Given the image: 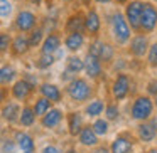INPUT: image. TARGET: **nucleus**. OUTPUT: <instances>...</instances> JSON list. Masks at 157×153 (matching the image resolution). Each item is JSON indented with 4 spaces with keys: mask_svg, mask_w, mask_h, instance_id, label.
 <instances>
[{
    "mask_svg": "<svg viewBox=\"0 0 157 153\" xmlns=\"http://www.w3.org/2000/svg\"><path fill=\"white\" fill-rule=\"evenodd\" d=\"M112 25H113V35H115V41L118 44H125L127 41L130 39V27L128 22L125 20L120 12H117L112 19Z\"/></svg>",
    "mask_w": 157,
    "mask_h": 153,
    "instance_id": "obj_1",
    "label": "nucleus"
},
{
    "mask_svg": "<svg viewBox=\"0 0 157 153\" xmlns=\"http://www.w3.org/2000/svg\"><path fill=\"white\" fill-rule=\"evenodd\" d=\"M140 29H144L145 32H150L155 29L157 25V9L152 4H144L142 12H140Z\"/></svg>",
    "mask_w": 157,
    "mask_h": 153,
    "instance_id": "obj_2",
    "label": "nucleus"
},
{
    "mask_svg": "<svg viewBox=\"0 0 157 153\" xmlns=\"http://www.w3.org/2000/svg\"><path fill=\"white\" fill-rule=\"evenodd\" d=\"M37 24V17L32 14L31 10H21L15 17V27L21 32H29L36 27Z\"/></svg>",
    "mask_w": 157,
    "mask_h": 153,
    "instance_id": "obj_3",
    "label": "nucleus"
},
{
    "mask_svg": "<svg viewBox=\"0 0 157 153\" xmlns=\"http://www.w3.org/2000/svg\"><path fill=\"white\" fill-rule=\"evenodd\" d=\"M68 93H69V96H71L75 101H85V99L90 96L91 91H90V86L86 84V81H83V79H76V81H73L71 84H69Z\"/></svg>",
    "mask_w": 157,
    "mask_h": 153,
    "instance_id": "obj_4",
    "label": "nucleus"
},
{
    "mask_svg": "<svg viewBox=\"0 0 157 153\" xmlns=\"http://www.w3.org/2000/svg\"><path fill=\"white\" fill-rule=\"evenodd\" d=\"M142 2L140 0H133V2H128L125 9V17L127 22H130V27L133 29H140L139 22H140V12H142Z\"/></svg>",
    "mask_w": 157,
    "mask_h": 153,
    "instance_id": "obj_5",
    "label": "nucleus"
},
{
    "mask_svg": "<svg viewBox=\"0 0 157 153\" xmlns=\"http://www.w3.org/2000/svg\"><path fill=\"white\" fill-rule=\"evenodd\" d=\"M152 113V103L149 98H139L132 108V116L135 119H145Z\"/></svg>",
    "mask_w": 157,
    "mask_h": 153,
    "instance_id": "obj_6",
    "label": "nucleus"
},
{
    "mask_svg": "<svg viewBox=\"0 0 157 153\" xmlns=\"http://www.w3.org/2000/svg\"><path fill=\"white\" fill-rule=\"evenodd\" d=\"M100 27H101V20H100V15L96 14V10H88L85 17V29L90 34H98Z\"/></svg>",
    "mask_w": 157,
    "mask_h": 153,
    "instance_id": "obj_7",
    "label": "nucleus"
},
{
    "mask_svg": "<svg viewBox=\"0 0 157 153\" xmlns=\"http://www.w3.org/2000/svg\"><path fill=\"white\" fill-rule=\"evenodd\" d=\"M128 78H127L125 74H120L118 78H117L115 84H113V94H115L117 99H122L125 98L127 91H128Z\"/></svg>",
    "mask_w": 157,
    "mask_h": 153,
    "instance_id": "obj_8",
    "label": "nucleus"
},
{
    "mask_svg": "<svg viewBox=\"0 0 157 153\" xmlns=\"http://www.w3.org/2000/svg\"><path fill=\"white\" fill-rule=\"evenodd\" d=\"M66 31L68 32H83L85 31V17L79 14L71 15L66 24Z\"/></svg>",
    "mask_w": 157,
    "mask_h": 153,
    "instance_id": "obj_9",
    "label": "nucleus"
},
{
    "mask_svg": "<svg viewBox=\"0 0 157 153\" xmlns=\"http://www.w3.org/2000/svg\"><path fill=\"white\" fill-rule=\"evenodd\" d=\"M83 42H85V37L81 32H69V35L66 37V47L69 51H78L81 49Z\"/></svg>",
    "mask_w": 157,
    "mask_h": 153,
    "instance_id": "obj_10",
    "label": "nucleus"
},
{
    "mask_svg": "<svg viewBox=\"0 0 157 153\" xmlns=\"http://www.w3.org/2000/svg\"><path fill=\"white\" fill-rule=\"evenodd\" d=\"M86 74L91 76V78H96V76L101 72V66H100V59L98 57H93V56H86Z\"/></svg>",
    "mask_w": 157,
    "mask_h": 153,
    "instance_id": "obj_11",
    "label": "nucleus"
},
{
    "mask_svg": "<svg viewBox=\"0 0 157 153\" xmlns=\"http://www.w3.org/2000/svg\"><path fill=\"white\" fill-rule=\"evenodd\" d=\"M59 44H61V41H59V37L56 34H49L48 37H46L44 44H42V54H52L54 51H58L59 49Z\"/></svg>",
    "mask_w": 157,
    "mask_h": 153,
    "instance_id": "obj_12",
    "label": "nucleus"
},
{
    "mask_svg": "<svg viewBox=\"0 0 157 153\" xmlns=\"http://www.w3.org/2000/svg\"><path fill=\"white\" fill-rule=\"evenodd\" d=\"M132 52L135 56H144L147 52V37L145 35H135L132 39Z\"/></svg>",
    "mask_w": 157,
    "mask_h": 153,
    "instance_id": "obj_13",
    "label": "nucleus"
},
{
    "mask_svg": "<svg viewBox=\"0 0 157 153\" xmlns=\"http://www.w3.org/2000/svg\"><path fill=\"white\" fill-rule=\"evenodd\" d=\"M31 91H32V86L29 84L27 81H19L17 84L14 86V89H12V93H14V96L17 99H24Z\"/></svg>",
    "mask_w": 157,
    "mask_h": 153,
    "instance_id": "obj_14",
    "label": "nucleus"
},
{
    "mask_svg": "<svg viewBox=\"0 0 157 153\" xmlns=\"http://www.w3.org/2000/svg\"><path fill=\"white\" fill-rule=\"evenodd\" d=\"M132 150V143L125 138H117L112 143V151L113 153H128Z\"/></svg>",
    "mask_w": 157,
    "mask_h": 153,
    "instance_id": "obj_15",
    "label": "nucleus"
},
{
    "mask_svg": "<svg viewBox=\"0 0 157 153\" xmlns=\"http://www.w3.org/2000/svg\"><path fill=\"white\" fill-rule=\"evenodd\" d=\"M81 135H79V138H81V143L83 145H88V146H93V145H96V141H98V140H96V133L93 131V128H83L81 131Z\"/></svg>",
    "mask_w": 157,
    "mask_h": 153,
    "instance_id": "obj_16",
    "label": "nucleus"
},
{
    "mask_svg": "<svg viewBox=\"0 0 157 153\" xmlns=\"http://www.w3.org/2000/svg\"><path fill=\"white\" fill-rule=\"evenodd\" d=\"M41 93L44 94V98L49 99V101H59V99H61L59 89L56 88V86H52V84H44L41 88Z\"/></svg>",
    "mask_w": 157,
    "mask_h": 153,
    "instance_id": "obj_17",
    "label": "nucleus"
},
{
    "mask_svg": "<svg viewBox=\"0 0 157 153\" xmlns=\"http://www.w3.org/2000/svg\"><path fill=\"white\" fill-rule=\"evenodd\" d=\"M59 121H61V111H58V109H52V111H49L48 115L44 116V119H42V125L48 126V128H52V126H56Z\"/></svg>",
    "mask_w": 157,
    "mask_h": 153,
    "instance_id": "obj_18",
    "label": "nucleus"
},
{
    "mask_svg": "<svg viewBox=\"0 0 157 153\" xmlns=\"http://www.w3.org/2000/svg\"><path fill=\"white\" fill-rule=\"evenodd\" d=\"M17 141H19V146H21L24 151L31 153L32 150H34V141H32V138L29 135H25V133H19V135H17Z\"/></svg>",
    "mask_w": 157,
    "mask_h": 153,
    "instance_id": "obj_19",
    "label": "nucleus"
},
{
    "mask_svg": "<svg viewBox=\"0 0 157 153\" xmlns=\"http://www.w3.org/2000/svg\"><path fill=\"white\" fill-rule=\"evenodd\" d=\"M139 136L144 141H150V140H154V136H155V128H154L152 125L139 126Z\"/></svg>",
    "mask_w": 157,
    "mask_h": 153,
    "instance_id": "obj_20",
    "label": "nucleus"
},
{
    "mask_svg": "<svg viewBox=\"0 0 157 153\" xmlns=\"http://www.w3.org/2000/svg\"><path fill=\"white\" fill-rule=\"evenodd\" d=\"M81 131V116L78 113H73L69 116V133L71 135H78Z\"/></svg>",
    "mask_w": 157,
    "mask_h": 153,
    "instance_id": "obj_21",
    "label": "nucleus"
},
{
    "mask_svg": "<svg viewBox=\"0 0 157 153\" xmlns=\"http://www.w3.org/2000/svg\"><path fill=\"white\" fill-rule=\"evenodd\" d=\"M4 118L7 119V121H15L17 119V115H19V106L15 104V103H10V104H7L4 108Z\"/></svg>",
    "mask_w": 157,
    "mask_h": 153,
    "instance_id": "obj_22",
    "label": "nucleus"
},
{
    "mask_svg": "<svg viewBox=\"0 0 157 153\" xmlns=\"http://www.w3.org/2000/svg\"><path fill=\"white\" fill-rule=\"evenodd\" d=\"M27 49H29L27 37H24V35H17V37L14 39V51L17 52V54H24Z\"/></svg>",
    "mask_w": 157,
    "mask_h": 153,
    "instance_id": "obj_23",
    "label": "nucleus"
},
{
    "mask_svg": "<svg viewBox=\"0 0 157 153\" xmlns=\"http://www.w3.org/2000/svg\"><path fill=\"white\" fill-rule=\"evenodd\" d=\"M14 76H15L14 67H10V66L0 67V84H7V82H10L12 79H14Z\"/></svg>",
    "mask_w": 157,
    "mask_h": 153,
    "instance_id": "obj_24",
    "label": "nucleus"
},
{
    "mask_svg": "<svg viewBox=\"0 0 157 153\" xmlns=\"http://www.w3.org/2000/svg\"><path fill=\"white\" fill-rule=\"evenodd\" d=\"M14 5L10 4V0H0V19H7L12 15Z\"/></svg>",
    "mask_w": 157,
    "mask_h": 153,
    "instance_id": "obj_25",
    "label": "nucleus"
},
{
    "mask_svg": "<svg viewBox=\"0 0 157 153\" xmlns=\"http://www.w3.org/2000/svg\"><path fill=\"white\" fill-rule=\"evenodd\" d=\"M48 109H49V99L48 98H42V99H39V101L36 103L34 113L41 116V115H46V113H48Z\"/></svg>",
    "mask_w": 157,
    "mask_h": 153,
    "instance_id": "obj_26",
    "label": "nucleus"
},
{
    "mask_svg": "<svg viewBox=\"0 0 157 153\" xmlns=\"http://www.w3.org/2000/svg\"><path fill=\"white\" fill-rule=\"evenodd\" d=\"M21 123L24 126H31L34 123V111L31 108H24L22 111V116H21Z\"/></svg>",
    "mask_w": 157,
    "mask_h": 153,
    "instance_id": "obj_27",
    "label": "nucleus"
},
{
    "mask_svg": "<svg viewBox=\"0 0 157 153\" xmlns=\"http://www.w3.org/2000/svg\"><path fill=\"white\" fill-rule=\"evenodd\" d=\"M42 35H44V31H42V29H34L32 34H31V37L27 39V41H29V47H31V46H37L39 42H41Z\"/></svg>",
    "mask_w": 157,
    "mask_h": 153,
    "instance_id": "obj_28",
    "label": "nucleus"
},
{
    "mask_svg": "<svg viewBox=\"0 0 157 153\" xmlns=\"http://www.w3.org/2000/svg\"><path fill=\"white\" fill-rule=\"evenodd\" d=\"M83 67H85V66H83V61H81L79 57H71V59H69L68 71H71V72H79Z\"/></svg>",
    "mask_w": 157,
    "mask_h": 153,
    "instance_id": "obj_29",
    "label": "nucleus"
},
{
    "mask_svg": "<svg viewBox=\"0 0 157 153\" xmlns=\"http://www.w3.org/2000/svg\"><path fill=\"white\" fill-rule=\"evenodd\" d=\"M101 111H103V103L101 101H95V103H91V104L86 108V113H88L90 116H96V115H100Z\"/></svg>",
    "mask_w": 157,
    "mask_h": 153,
    "instance_id": "obj_30",
    "label": "nucleus"
},
{
    "mask_svg": "<svg viewBox=\"0 0 157 153\" xmlns=\"http://www.w3.org/2000/svg\"><path fill=\"white\" fill-rule=\"evenodd\" d=\"M91 128L96 135H105V133L108 131V125H106V121H103V119H96Z\"/></svg>",
    "mask_w": 157,
    "mask_h": 153,
    "instance_id": "obj_31",
    "label": "nucleus"
},
{
    "mask_svg": "<svg viewBox=\"0 0 157 153\" xmlns=\"http://www.w3.org/2000/svg\"><path fill=\"white\" fill-rule=\"evenodd\" d=\"M112 56H113L112 47H110L108 44H101V49H100V59L108 61V59H112Z\"/></svg>",
    "mask_w": 157,
    "mask_h": 153,
    "instance_id": "obj_32",
    "label": "nucleus"
},
{
    "mask_svg": "<svg viewBox=\"0 0 157 153\" xmlns=\"http://www.w3.org/2000/svg\"><path fill=\"white\" fill-rule=\"evenodd\" d=\"M9 44H10V37H9V34H5V32H0V52H4L9 49Z\"/></svg>",
    "mask_w": 157,
    "mask_h": 153,
    "instance_id": "obj_33",
    "label": "nucleus"
},
{
    "mask_svg": "<svg viewBox=\"0 0 157 153\" xmlns=\"http://www.w3.org/2000/svg\"><path fill=\"white\" fill-rule=\"evenodd\" d=\"M52 62H54L52 54H42L41 61H39V67H48V66H51Z\"/></svg>",
    "mask_w": 157,
    "mask_h": 153,
    "instance_id": "obj_34",
    "label": "nucleus"
},
{
    "mask_svg": "<svg viewBox=\"0 0 157 153\" xmlns=\"http://www.w3.org/2000/svg\"><path fill=\"white\" fill-rule=\"evenodd\" d=\"M149 62L152 66H157V44H154L149 51Z\"/></svg>",
    "mask_w": 157,
    "mask_h": 153,
    "instance_id": "obj_35",
    "label": "nucleus"
},
{
    "mask_svg": "<svg viewBox=\"0 0 157 153\" xmlns=\"http://www.w3.org/2000/svg\"><path fill=\"white\" fill-rule=\"evenodd\" d=\"M106 116H108L110 119H115L117 116H118V109H117L115 106H108V109H106Z\"/></svg>",
    "mask_w": 157,
    "mask_h": 153,
    "instance_id": "obj_36",
    "label": "nucleus"
},
{
    "mask_svg": "<svg viewBox=\"0 0 157 153\" xmlns=\"http://www.w3.org/2000/svg\"><path fill=\"white\" fill-rule=\"evenodd\" d=\"M44 153H59V150L54 146H48V148H44Z\"/></svg>",
    "mask_w": 157,
    "mask_h": 153,
    "instance_id": "obj_37",
    "label": "nucleus"
},
{
    "mask_svg": "<svg viewBox=\"0 0 157 153\" xmlns=\"http://www.w3.org/2000/svg\"><path fill=\"white\" fill-rule=\"evenodd\" d=\"M29 4H32V5H41L42 4V0H27Z\"/></svg>",
    "mask_w": 157,
    "mask_h": 153,
    "instance_id": "obj_38",
    "label": "nucleus"
},
{
    "mask_svg": "<svg viewBox=\"0 0 157 153\" xmlns=\"http://www.w3.org/2000/svg\"><path fill=\"white\" fill-rule=\"evenodd\" d=\"M150 93H157V88H155V82L150 84Z\"/></svg>",
    "mask_w": 157,
    "mask_h": 153,
    "instance_id": "obj_39",
    "label": "nucleus"
},
{
    "mask_svg": "<svg viewBox=\"0 0 157 153\" xmlns=\"http://www.w3.org/2000/svg\"><path fill=\"white\" fill-rule=\"evenodd\" d=\"M96 4H110V2H112V0H95Z\"/></svg>",
    "mask_w": 157,
    "mask_h": 153,
    "instance_id": "obj_40",
    "label": "nucleus"
},
{
    "mask_svg": "<svg viewBox=\"0 0 157 153\" xmlns=\"http://www.w3.org/2000/svg\"><path fill=\"white\" fill-rule=\"evenodd\" d=\"M95 153H108V150H106V148H98Z\"/></svg>",
    "mask_w": 157,
    "mask_h": 153,
    "instance_id": "obj_41",
    "label": "nucleus"
},
{
    "mask_svg": "<svg viewBox=\"0 0 157 153\" xmlns=\"http://www.w3.org/2000/svg\"><path fill=\"white\" fill-rule=\"evenodd\" d=\"M118 2H120V4H128L130 0H118Z\"/></svg>",
    "mask_w": 157,
    "mask_h": 153,
    "instance_id": "obj_42",
    "label": "nucleus"
},
{
    "mask_svg": "<svg viewBox=\"0 0 157 153\" xmlns=\"http://www.w3.org/2000/svg\"><path fill=\"white\" fill-rule=\"evenodd\" d=\"M2 99H4V91L0 89V101H2Z\"/></svg>",
    "mask_w": 157,
    "mask_h": 153,
    "instance_id": "obj_43",
    "label": "nucleus"
},
{
    "mask_svg": "<svg viewBox=\"0 0 157 153\" xmlns=\"http://www.w3.org/2000/svg\"><path fill=\"white\" fill-rule=\"evenodd\" d=\"M149 153H157V150H150V151Z\"/></svg>",
    "mask_w": 157,
    "mask_h": 153,
    "instance_id": "obj_44",
    "label": "nucleus"
},
{
    "mask_svg": "<svg viewBox=\"0 0 157 153\" xmlns=\"http://www.w3.org/2000/svg\"><path fill=\"white\" fill-rule=\"evenodd\" d=\"M46 2H48V4H51V2H52V0H46Z\"/></svg>",
    "mask_w": 157,
    "mask_h": 153,
    "instance_id": "obj_45",
    "label": "nucleus"
},
{
    "mask_svg": "<svg viewBox=\"0 0 157 153\" xmlns=\"http://www.w3.org/2000/svg\"><path fill=\"white\" fill-rule=\"evenodd\" d=\"M63 2H73V0H63Z\"/></svg>",
    "mask_w": 157,
    "mask_h": 153,
    "instance_id": "obj_46",
    "label": "nucleus"
},
{
    "mask_svg": "<svg viewBox=\"0 0 157 153\" xmlns=\"http://www.w3.org/2000/svg\"><path fill=\"white\" fill-rule=\"evenodd\" d=\"M83 2H85V4H88V0H83Z\"/></svg>",
    "mask_w": 157,
    "mask_h": 153,
    "instance_id": "obj_47",
    "label": "nucleus"
},
{
    "mask_svg": "<svg viewBox=\"0 0 157 153\" xmlns=\"http://www.w3.org/2000/svg\"><path fill=\"white\" fill-rule=\"evenodd\" d=\"M68 153H75V151H73V150H71V151H68Z\"/></svg>",
    "mask_w": 157,
    "mask_h": 153,
    "instance_id": "obj_48",
    "label": "nucleus"
},
{
    "mask_svg": "<svg viewBox=\"0 0 157 153\" xmlns=\"http://www.w3.org/2000/svg\"><path fill=\"white\" fill-rule=\"evenodd\" d=\"M25 153H27V151H25Z\"/></svg>",
    "mask_w": 157,
    "mask_h": 153,
    "instance_id": "obj_49",
    "label": "nucleus"
}]
</instances>
